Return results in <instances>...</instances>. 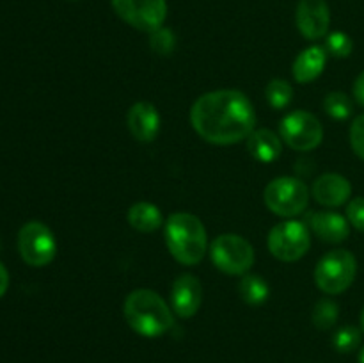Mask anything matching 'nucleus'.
Here are the masks:
<instances>
[{"instance_id": "f257e3e1", "label": "nucleus", "mask_w": 364, "mask_h": 363, "mask_svg": "<svg viewBox=\"0 0 364 363\" xmlns=\"http://www.w3.org/2000/svg\"><path fill=\"white\" fill-rule=\"evenodd\" d=\"M191 123L206 142L230 146L244 141L255 132L256 112L244 93L217 89L196 100L191 109Z\"/></svg>"}, {"instance_id": "f03ea898", "label": "nucleus", "mask_w": 364, "mask_h": 363, "mask_svg": "<svg viewBox=\"0 0 364 363\" xmlns=\"http://www.w3.org/2000/svg\"><path fill=\"white\" fill-rule=\"evenodd\" d=\"M166 301L149 288H137L124 299L123 313L128 326L137 335L156 338L173 327L174 315Z\"/></svg>"}, {"instance_id": "7ed1b4c3", "label": "nucleus", "mask_w": 364, "mask_h": 363, "mask_svg": "<svg viewBox=\"0 0 364 363\" xmlns=\"http://www.w3.org/2000/svg\"><path fill=\"white\" fill-rule=\"evenodd\" d=\"M166 244L171 255L183 265H196L208 249L205 224L194 214L176 212L166 223Z\"/></svg>"}, {"instance_id": "20e7f679", "label": "nucleus", "mask_w": 364, "mask_h": 363, "mask_svg": "<svg viewBox=\"0 0 364 363\" xmlns=\"http://www.w3.org/2000/svg\"><path fill=\"white\" fill-rule=\"evenodd\" d=\"M358 274V260L347 249H334L323 255L315 267L316 287L323 294L336 295L347 290Z\"/></svg>"}, {"instance_id": "39448f33", "label": "nucleus", "mask_w": 364, "mask_h": 363, "mask_svg": "<svg viewBox=\"0 0 364 363\" xmlns=\"http://www.w3.org/2000/svg\"><path fill=\"white\" fill-rule=\"evenodd\" d=\"M263 199L267 209L276 216L295 217L304 212L308 206L309 189L299 178L279 177L267 185Z\"/></svg>"}, {"instance_id": "423d86ee", "label": "nucleus", "mask_w": 364, "mask_h": 363, "mask_svg": "<svg viewBox=\"0 0 364 363\" xmlns=\"http://www.w3.org/2000/svg\"><path fill=\"white\" fill-rule=\"evenodd\" d=\"M210 256L217 269L231 276H238L247 273L255 263V248L240 235L224 233L212 242Z\"/></svg>"}, {"instance_id": "0eeeda50", "label": "nucleus", "mask_w": 364, "mask_h": 363, "mask_svg": "<svg viewBox=\"0 0 364 363\" xmlns=\"http://www.w3.org/2000/svg\"><path fill=\"white\" fill-rule=\"evenodd\" d=\"M18 251L31 267H45L55 258L57 242L52 230L39 221L23 224L18 233Z\"/></svg>"}, {"instance_id": "6e6552de", "label": "nucleus", "mask_w": 364, "mask_h": 363, "mask_svg": "<svg viewBox=\"0 0 364 363\" xmlns=\"http://www.w3.org/2000/svg\"><path fill=\"white\" fill-rule=\"evenodd\" d=\"M270 253L281 262H297L311 246L309 230L299 221H284L270 230L267 238Z\"/></svg>"}, {"instance_id": "1a4fd4ad", "label": "nucleus", "mask_w": 364, "mask_h": 363, "mask_svg": "<svg viewBox=\"0 0 364 363\" xmlns=\"http://www.w3.org/2000/svg\"><path fill=\"white\" fill-rule=\"evenodd\" d=\"M283 141L297 152H311L322 142L323 127L316 116L306 110H295L283 117L279 125Z\"/></svg>"}, {"instance_id": "9d476101", "label": "nucleus", "mask_w": 364, "mask_h": 363, "mask_svg": "<svg viewBox=\"0 0 364 363\" xmlns=\"http://www.w3.org/2000/svg\"><path fill=\"white\" fill-rule=\"evenodd\" d=\"M117 16L130 27L142 32H155L167 18L166 0H112Z\"/></svg>"}, {"instance_id": "9b49d317", "label": "nucleus", "mask_w": 364, "mask_h": 363, "mask_svg": "<svg viewBox=\"0 0 364 363\" xmlns=\"http://www.w3.org/2000/svg\"><path fill=\"white\" fill-rule=\"evenodd\" d=\"M295 23L306 39L323 38L331 23V11L326 0H299Z\"/></svg>"}, {"instance_id": "f8f14e48", "label": "nucleus", "mask_w": 364, "mask_h": 363, "mask_svg": "<svg viewBox=\"0 0 364 363\" xmlns=\"http://www.w3.org/2000/svg\"><path fill=\"white\" fill-rule=\"evenodd\" d=\"M203 299L201 281L194 274H181L171 288V308L178 317L191 319L198 313Z\"/></svg>"}, {"instance_id": "ddd939ff", "label": "nucleus", "mask_w": 364, "mask_h": 363, "mask_svg": "<svg viewBox=\"0 0 364 363\" xmlns=\"http://www.w3.org/2000/svg\"><path fill=\"white\" fill-rule=\"evenodd\" d=\"M127 125L137 141L151 142L160 130L159 110L149 102L134 103L127 114Z\"/></svg>"}, {"instance_id": "4468645a", "label": "nucleus", "mask_w": 364, "mask_h": 363, "mask_svg": "<svg viewBox=\"0 0 364 363\" xmlns=\"http://www.w3.org/2000/svg\"><path fill=\"white\" fill-rule=\"evenodd\" d=\"M352 196V185L338 173H326L313 184V198L323 206L336 209L347 203Z\"/></svg>"}, {"instance_id": "2eb2a0df", "label": "nucleus", "mask_w": 364, "mask_h": 363, "mask_svg": "<svg viewBox=\"0 0 364 363\" xmlns=\"http://www.w3.org/2000/svg\"><path fill=\"white\" fill-rule=\"evenodd\" d=\"M311 230L315 231L316 237L329 244H340L347 241L350 235V223L347 217L340 216L336 212H315L311 216Z\"/></svg>"}, {"instance_id": "dca6fc26", "label": "nucleus", "mask_w": 364, "mask_h": 363, "mask_svg": "<svg viewBox=\"0 0 364 363\" xmlns=\"http://www.w3.org/2000/svg\"><path fill=\"white\" fill-rule=\"evenodd\" d=\"M327 63V52L323 46H309L302 50L294 63V78L299 84H309L322 75Z\"/></svg>"}, {"instance_id": "f3484780", "label": "nucleus", "mask_w": 364, "mask_h": 363, "mask_svg": "<svg viewBox=\"0 0 364 363\" xmlns=\"http://www.w3.org/2000/svg\"><path fill=\"white\" fill-rule=\"evenodd\" d=\"M281 137L269 128H258L247 137V149L259 162H274L281 155Z\"/></svg>"}, {"instance_id": "a211bd4d", "label": "nucleus", "mask_w": 364, "mask_h": 363, "mask_svg": "<svg viewBox=\"0 0 364 363\" xmlns=\"http://www.w3.org/2000/svg\"><path fill=\"white\" fill-rule=\"evenodd\" d=\"M128 223L134 230L142 231V233H151L162 226L164 217L156 205L148 201H139L128 210Z\"/></svg>"}, {"instance_id": "6ab92c4d", "label": "nucleus", "mask_w": 364, "mask_h": 363, "mask_svg": "<svg viewBox=\"0 0 364 363\" xmlns=\"http://www.w3.org/2000/svg\"><path fill=\"white\" fill-rule=\"evenodd\" d=\"M238 294L242 301L251 306H259L269 299V283L258 274H245L238 283Z\"/></svg>"}, {"instance_id": "aec40b11", "label": "nucleus", "mask_w": 364, "mask_h": 363, "mask_svg": "<svg viewBox=\"0 0 364 363\" xmlns=\"http://www.w3.org/2000/svg\"><path fill=\"white\" fill-rule=\"evenodd\" d=\"M338 317H340V308L336 302L329 298H322L313 308L311 319L318 330H331L338 322Z\"/></svg>"}, {"instance_id": "412c9836", "label": "nucleus", "mask_w": 364, "mask_h": 363, "mask_svg": "<svg viewBox=\"0 0 364 363\" xmlns=\"http://www.w3.org/2000/svg\"><path fill=\"white\" fill-rule=\"evenodd\" d=\"M265 96L272 109H284V107L290 105L291 98H294V88L287 80L274 78L265 88Z\"/></svg>"}, {"instance_id": "4be33fe9", "label": "nucleus", "mask_w": 364, "mask_h": 363, "mask_svg": "<svg viewBox=\"0 0 364 363\" xmlns=\"http://www.w3.org/2000/svg\"><path fill=\"white\" fill-rule=\"evenodd\" d=\"M323 109L333 120H347L352 114V100L345 93L333 91L323 100Z\"/></svg>"}, {"instance_id": "5701e85b", "label": "nucleus", "mask_w": 364, "mask_h": 363, "mask_svg": "<svg viewBox=\"0 0 364 363\" xmlns=\"http://www.w3.org/2000/svg\"><path fill=\"white\" fill-rule=\"evenodd\" d=\"M333 345L338 352H343V354L355 351V349L361 345V330L355 326L340 327V330L334 333Z\"/></svg>"}, {"instance_id": "b1692460", "label": "nucleus", "mask_w": 364, "mask_h": 363, "mask_svg": "<svg viewBox=\"0 0 364 363\" xmlns=\"http://www.w3.org/2000/svg\"><path fill=\"white\" fill-rule=\"evenodd\" d=\"M149 46L159 56H171L176 46V36L171 28L160 27L149 34Z\"/></svg>"}, {"instance_id": "393cba45", "label": "nucleus", "mask_w": 364, "mask_h": 363, "mask_svg": "<svg viewBox=\"0 0 364 363\" xmlns=\"http://www.w3.org/2000/svg\"><path fill=\"white\" fill-rule=\"evenodd\" d=\"M326 52L331 53L333 57L338 59H345L352 53L354 50V43H352L350 36L345 34V32H333V34L327 36L326 39Z\"/></svg>"}, {"instance_id": "a878e982", "label": "nucleus", "mask_w": 364, "mask_h": 363, "mask_svg": "<svg viewBox=\"0 0 364 363\" xmlns=\"http://www.w3.org/2000/svg\"><path fill=\"white\" fill-rule=\"evenodd\" d=\"M350 146L355 155L364 160V114L355 117L350 125Z\"/></svg>"}, {"instance_id": "bb28decb", "label": "nucleus", "mask_w": 364, "mask_h": 363, "mask_svg": "<svg viewBox=\"0 0 364 363\" xmlns=\"http://www.w3.org/2000/svg\"><path fill=\"white\" fill-rule=\"evenodd\" d=\"M347 219L355 230L364 231V198H354L348 203Z\"/></svg>"}, {"instance_id": "cd10ccee", "label": "nucleus", "mask_w": 364, "mask_h": 363, "mask_svg": "<svg viewBox=\"0 0 364 363\" xmlns=\"http://www.w3.org/2000/svg\"><path fill=\"white\" fill-rule=\"evenodd\" d=\"M352 91H354L355 102H358L361 107H364V71H361V73H359V77L355 78Z\"/></svg>"}, {"instance_id": "c85d7f7f", "label": "nucleus", "mask_w": 364, "mask_h": 363, "mask_svg": "<svg viewBox=\"0 0 364 363\" xmlns=\"http://www.w3.org/2000/svg\"><path fill=\"white\" fill-rule=\"evenodd\" d=\"M7 288H9V273H7V269L4 267V263L0 262V298L6 294Z\"/></svg>"}, {"instance_id": "c756f323", "label": "nucleus", "mask_w": 364, "mask_h": 363, "mask_svg": "<svg viewBox=\"0 0 364 363\" xmlns=\"http://www.w3.org/2000/svg\"><path fill=\"white\" fill-rule=\"evenodd\" d=\"M359 363H364V347L361 349V352H359Z\"/></svg>"}, {"instance_id": "7c9ffc66", "label": "nucleus", "mask_w": 364, "mask_h": 363, "mask_svg": "<svg viewBox=\"0 0 364 363\" xmlns=\"http://www.w3.org/2000/svg\"><path fill=\"white\" fill-rule=\"evenodd\" d=\"M361 330H363V333H364V308H363V312H361Z\"/></svg>"}]
</instances>
